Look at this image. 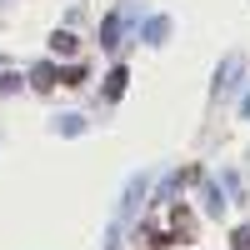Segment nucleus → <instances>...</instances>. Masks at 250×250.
I'll use <instances>...</instances> for the list:
<instances>
[{
  "label": "nucleus",
  "mask_w": 250,
  "mask_h": 250,
  "mask_svg": "<svg viewBox=\"0 0 250 250\" xmlns=\"http://www.w3.org/2000/svg\"><path fill=\"white\" fill-rule=\"evenodd\" d=\"M235 250H250V230H235Z\"/></svg>",
  "instance_id": "obj_1"
}]
</instances>
